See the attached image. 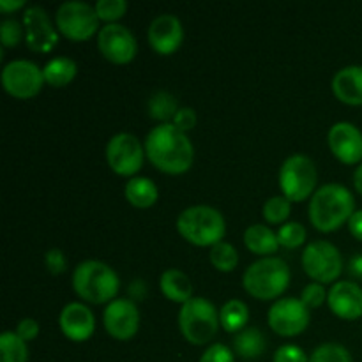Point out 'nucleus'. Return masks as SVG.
<instances>
[{"label": "nucleus", "mask_w": 362, "mask_h": 362, "mask_svg": "<svg viewBox=\"0 0 362 362\" xmlns=\"http://www.w3.org/2000/svg\"><path fill=\"white\" fill-rule=\"evenodd\" d=\"M103 324L112 338L127 341L140 329V311L133 299L127 297L113 299L103 313Z\"/></svg>", "instance_id": "14"}, {"label": "nucleus", "mask_w": 362, "mask_h": 362, "mask_svg": "<svg viewBox=\"0 0 362 362\" xmlns=\"http://www.w3.org/2000/svg\"><path fill=\"white\" fill-rule=\"evenodd\" d=\"M14 332H16L23 341H32V339H35L39 336L37 320H34V318H23V320H20V324L16 325V331Z\"/></svg>", "instance_id": "40"}, {"label": "nucleus", "mask_w": 362, "mask_h": 362, "mask_svg": "<svg viewBox=\"0 0 362 362\" xmlns=\"http://www.w3.org/2000/svg\"><path fill=\"white\" fill-rule=\"evenodd\" d=\"M145 156L163 173L180 175L193 166L194 147L187 133L168 124H158L145 138Z\"/></svg>", "instance_id": "1"}, {"label": "nucleus", "mask_w": 362, "mask_h": 362, "mask_svg": "<svg viewBox=\"0 0 362 362\" xmlns=\"http://www.w3.org/2000/svg\"><path fill=\"white\" fill-rule=\"evenodd\" d=\"M327 304L336 317L357 320L362 317V288L354 281H338L329 290Z\"/></svg>", "instance_id": "19"}, {"label": "nucleus", "mask_w": 362, "mask_h": 362, "mask_svg": "<svg viewBox=\"0 0 362 362\" xmlns=\"http://www.w3.org/2000/svg\"><path fill=\"white\" fill-rule=\"evenodd\" d=\"M310 362H354L349 350L338 343H324L311 354Z\"/></svg>", "instance_id": "32"}, {"label": "nucleus", "mask_w": 362, "mask_h": 362, "mask_svg": "<svg viewBox=\"0 0 362 362\" xmlns=\"http://www.w3.org/2000/svg\"><path fill=\"white\" fill-rule=\"evenodd\" d=\"M148 42L161 55H170L184 41V27L175 14H159L148 25Z\"/></svg>", "instance_id": "17"}, {"label": "nucleus", "mask_w": 362, "mask_h": 362, "mask_svg": "<svg viewBox=\"0 0 362 362\" xmlns=\"http://www.w3.org/2000/svg\"><path fill=\"white\" fill-rule=\"evenodd\" d=\"M219 325V311L205 297H193L180 306L179 329L191 345H207Z\"/></svg>", "instance_id": "6"}, {"label": "nucleus", "mask_w": 362, "mask_h": 362, "mask_svg": "<svg viewBox=\"0 0 362 362\" xmlns=\"http://www.w3.org/2000/svg\"><path fill=\"white\" fill-rule=\"evenodd\" d=\"M55 23L60 34L73 41H85L101 30L95 7L78 0L62 2L57 7Z\"/></svg>", "instance_id": "8"}, {"label": "nucleus", "mask_w": 362, "mask_h": 362, "mask_svg": "<svg viewBox=\"0 0 362 362\" xmlns=\"http://www.w3.org/2000/svg\"><path fill=\"white\" fill-rule=\"evenodd\" d=\"M21 7H25V0H0V11L6 14L21 9Z\"/></svg>", "instance_id": "42"}, {"label": "nucleus", "mask_w": 362, "mask_h": 362, "mask_svg": "<svg viewBox=\"0 0 362 362\" xmlns=\"http://www.w3.org/2000/svg\"><path fill=\"white\" fill-rule=\"evenodd\" d=\"M310 221L320 232H334L350 221L356 212V200L349 187L329 182L318 187L310 202Z\"/></svg>", "instance_id": "2"}, {"label": "nucleus", "mask_w": 362, "mask_h": 362, "mask_svg": "<svg viewBox=\"0 0 362 362\" xmlns=\"http://www.w3.org/2000/svg\"><path fill=\"white\" fill-rule=\"evenodd\" d=\"M98 48L110 62L127 64L136 57L138 42L126 25L106 23L98 32Z\"/></svg>", "instance_id": "13"}, {"label": "nucleus", "mask_w": 362, "mask_h": 362, "mask_svg": "<svg viewBox=\"0 0 362 362\" xmlns=\"http://www.w3.org/2000/svg\"><path fill=\"white\" fill-rule=\"evenodd\" d=\"M46 83L42 69L32 60H11L2 69V85L7 94L16 99H30L41 92Z\"/></svg>", "instance_id": "10"}, {"label": "nucleus", "mask_w": 362, "mask_h": 362, "mask_svg": "<svg viewBox=\"0 0 362 362\" xmlns=\"http://www.w3.org/2000/svg\"><path fill=\"white\" fill-rule=\"evenodd\" d=\"M59 325L67 339L81 343L94 334L95 317L83 303H69L60 311Z\"/></svg>", "instance_id": "18"}, {"label": "nucleus", "mask_w": 362, "mask_h": 362, "mask_svg": "<svg viewBox=\"0 0 362 362\" xmlns=\"http://www.w3.org/2000/svg\"><path fill=\"white\" fill-rule=\"evenodd\" d=\"M25 37L23 23H20L14 18H7L0 23V41H2V48H14L21 42Z\"/></svg>", "instance_id": "34"}, {"label": "nucleus", "mask_w": 362, "mask_h": 362, "mask_svg": "<svg viewBox=\"0 0 362 362\" xmlns=\"http://www.w3.org/2000/svg\"><path fill=\"white\" fill-rule=\"evenodd\" d=\"M290 211H292V202L286 197H283V194L269 198L264 204V218L269 223H272V225H279V223L285 225V221L290 216Z\"/></svg>", "instance_id": "30"}, {"label": "nucleus", "mask_w": 362, "mask_h": 362, "mask_svg": "<svg viewBox=\"0 0 362 362\" xmlns=\"http://www.w3.org/2000/svg\"><path fill=\"white\" fill-rule=\"evenodd\" d=\"M349 269H350V274L357 276V278H362V253H359L357 257H354L352 260H350Z\"/></svg>", "instance_id": "43"}, {"label": "nucleus", "mask_w": 362, "mask_h": 362, "mask_svg": "<svg viewBox=\"0 0 362 362\" xmlns=\"http://www.w3.org/2000/svg\"><path fill=\"white\" fill-rule=\"evenodd\" d=\"M243 285L255 299H278L290 285L288 264L278 257L260 258L246 269L243 276Z\"/></svg>", "instance_id": "5"}, {"label": "nucleus", "mask_w": 362, "mask_h": 362, "mask_svg": "<svg viewBox=\"0 0 362 362\" xmlns=\"http://www.w3.org/2000/svg\"><path fill=\"white\" fill-rule=\"evenodd\" d=\"M25 42L35 53H49L59 45V32L41 6H30L23 13Z\"/></svg>", "instance_id": "15"}, {"label": "nucleus", "mask_w": 362, "mask_h": 362, "mask_svg": "<svg viewBox=\"0 0 362 362\" xmlns=\"http://www.w3.org/2000/svg\"><path fill=\"white\" fill-rule=\"evenodd\" d=\"M317 179V166L306 154L288 156L279 168V187L290 202H304L313 197Z\"/></svg>", "instance_id": "7"}, {"label": "nucleus", "mask_w": 362, "mask_h": 362, "mask_svg": "<svg viewBox=\"0 0 362 362\" xmlns=\"http://www.w3.org/2000/svg\"><path fill=\"white\" fill-rule=\"evenodd\" d=\"M198 362H235L233 352L223 343H214L202 354Z\"/></svg>", "instance_id": "36"}, {"label": "nucleus", "mask_w": 362, "mask_h": 362, "mask_svg": "<svg viewBox=\"0 0 362 362\" xmlns=\"http://www.w3.org/2000/svg\"><path fill=\"white\" fill-rule=\"evenodd\" d=\"M274 362H310V357L300 346L283 345L276 350Z\"/></svg>", "instance_id": "37"}, {"label": "nucleus", "mask_w": 362, "mask_h": 362, "mask_svg": "<svg viewBox=\"0 0 362 362\" xmlns=\"http://www.w3.org/2000/svg\"><path fill=\"white\" fill-rule=\"evenodd\" d=\"M94 7L99 20H105L106 23H117V20L126 14L127 2L126 0H98Z\"/></svg>", "instance_id": "33"}, {"label": "nucleus", "mask_w": 362, "mask_h": 362, "mask_svg": "<svg viewBox=\"0 0 362 362\" xmlns=\"http://www.w3.org/2000/svg\"><path fill=\"white\" fill-rule=\"evenodd\" d=\"M76 62L69 57H55V59L48 60L42 67L46 83L52 85V87H66V85H69L76 76Z\"/></svg>", "instance_id": "24"}, {"label": "nucleus", "mask_w": 362, "mask_h": 362, "mask_svg": "<svg viewBox=\"0 0 362 362\" xmlns=\"http://www.w3.org/2000/svg\"><path fill=\"white\" fill-rule=\"evenodd\" d=\"M45 262H46V267H48V271L52 272L53 276H59L62 274V272H66L67 260L66 257H64L62 251L57 250V247H52L49 251H46Z\"/></svg>", "instance_id": "39"}, {"label": "nucleus", "mask_w": 362, "mask_h": 362, "mask_svg": "<svg viewBox=\"0 0 362 362\" xmlns=\"http://www.w3.org/2000/svg\"><path fill=\"white\" fill-rule=\"evenodd\" d=\"M219 322L226 332L237 334V332L244 331L250 322V308L240 299L226 300L219 310Z\"/></svg>", "instance_id": "25"}, {"label": "nucleus", "mask_w": 362, "mask_h": 362, "mask_svg": "<svg viewBox=\"0 0 362 362\" xmlns=\"http://www.w3.org/2000/svg\"><path fill=\"white\" fill-rule=\"evenodd\" d=\"M354 186H356L357 193L362 194V163L357 166L356 172H354Z\"/></svg>", "instance_id": "44"}, {"label": "nucleus", "mask_w": 362, "mask_h": 362, "mask_svg": "<svg viewBox=\"0 0 362 362\" xmlns=\"http://www.w3.org/2000/svg\"><path fill=\"white\" fill-rule=\"evenodd\" d=\"M233 350L243 359H258L265 350V338L260 329L246 327L233 338Z\"/></svg>", "instance_id": "26"}, {"label": "nucleus", "mask_w": 362, "mask_h": 362, "mask_svg": "<svg viewBox=\"0 0 362 362\" xmlns=\"http://www.w3.org/2000/svg\"><path fill=\"white\" fill-rule=\"evenodd\" d=\"M267 320L276 334L292 338L306 331L310 324V308L296 297H283L272 304Z\"/></svg>", "instance_id": "12"}, {"label": "nucleus", "mask_w": 362, "mask_h": 362, "mask_svg": "<svg viewBox=\"0 0 362 362\" xmlns=\"http://www.w3.org/2000/svg\"><path fill=\"white\" fill-rule=\"evenodd\" d=\"M197 122H198L197 112H194L193 108H189V106H180L179 112L175 113V117H173L172 120L173 126L179 127V129L184 131V133L193 129V127L197 126Z\"/></svg>", "instance_id": "38"}, {"label": "nucleus", "mask_w": 362, "mask_h": 362, "mask_svg": "<svg viewBox=\"0 0 362 362\" xmlns=\"http://www.w3.org/2000/svg\"><path fill=\"white\" fill-rule=\"evenodd\" d=\"M27 341L20 338L14 331H6L0 334V362H27Z\"/></svg>", "instance_id": "28"}, {"label": "nucleus", "mask_w": 362, "mask_h": 362, "mask_svg": "<svg viewBox=\"0 0 362 362\" xmlns=\"http://www.w3.org/2000/svg\"><path fill=\"white\" fill-rule=\"evenodd\" d=\"M209 260L219 272H232L235 271L237 264H239V253H237L233 244L221 240V243L211 247Z\"/></svg>", "instance_id": "29"}, {"label": "nucleus", "mask_w": 362, "mask_h": 362, "mask_svg": "<svg viewBox=\"0 0 362 362\" xmlns=\"http://www.w3.org/2000/svg\"><path fill=\"white\" fill-rule=\"evenodd\" d=\"M349 230L357 240H361L362 243V209L361 211H356L352 214V218H350V221H349Z\"/></svg>", "instance_id": "41"}, {"label": "nucleus", "mask_w": 362, "mask_h": 362, "mask_svg": "<svg viewBox=\"0 0 362 362\" xmlns=\"http://www.w3.org/2000/svg\"><path fill=\"white\" fill-rule=\"evenodd\" d=\"M177 230L194 246H216L226 233V221L211 205H191L177 218Z\"/></svg>", "instance_id": "4"}, {"label": "nucleus", "mask_w": 362, "mask_h": 362, "mask_svg": "<svg viewBox=\"0 0 362 362\" xmlns=\"http://www.w3.org/2000/svg\"><path fill=\"white\" fill-rule=\"evenodd\" d=\"M179 103H177L175 95L170 94L166 90H158L151 95L148 99V115L152 117L154 120H159L161 124H168L172 122L175 113L179 112Z\"/></svg>", "instance_id": "27"}, {"label": "nucleus", "mask_w": 362, "mask_h": 362, "mask_svg": "<svg viewBox=\"0 0 362 362\" xmlns=\"http://www.w3.org/2000/svg\"><path fill=\"white\" fill-rule=\"evenodd\" d=\"M244 244L255 255H274L279 250L278 233L272 232L269 226L255 223L247 226L244 232Z\"/></svg>", "instance_id": "23"}, {"label": "nucleus", "mask_w": 362, "mask_h": 362, "mask_svg": "<svg viewBox=\"0 0 362 362\" xmlns=\"http://www.w3.org/2000/svg\"><path fill=\"white\" fill-rule=\"evenodd\" d=\"M124 197L138 209H148L158 202L159 191L154 180L148 177H131L124 187Z\"/></svg>", "instance_id": "22"}, {"label": "nucleus", "mask_w": 362, "mask_h": 362, "mask_svg": "<svg viewBox=\"0 0 362 362\" xmlns=\"http://www.w3.org/2000/svg\"><path fill=\"white\" fill-rule=\"evenodd\" d=\"M332 92L345 105L362 106V66L341 67L332 78Z\"/></svg>", "instance_id": "20"}, {"label": "nucleus", "mask_w": 362, "mask_h": 362, "mask_svg": "<svg viewBox=\"0 0 362 362\" xmlns=\"http://www.w3.org/2000/svg\"><path fill=\"white\" fill-rule=\"evenodd\" d=\"M145 147L131 133H119L106 145V161L110 168L122 177H133L144 165Z\"/></svg>", "instance_id": "11"}, {"label": "nucleus", "mask_w": 362, "mask_h": 362, "mask_svg": "<svg viewBox=\"0 0 362 362\" xmlns=\"http://www.w3.org/2000/svg\"><path fill=\"white\" fill-rule=\"evenodd\" d=\"M73 288L83 300L92 304L112 303L120 288L115 269L99 260H85L73 271Z\"/></svg>", "instance_id": "3"}, {"label": "nucleus", "mask_w": 362, "mask_h": 362, "mask_svg": "<svg viewBox=\"0 0 362 362\" xmlns=\"http://www.w3.org/2000/svg\"><path fill=\"white\" fill-rule=\"evenodd\" d=\"M329 292H325V286L322 283H310L303 288V293H300V300L306 304L308 308H320L322 304L327 299Z\"/></svg>", "instance_id": "35"}, {"label": "nucleus", "mask_w": 362, "mask_h": 362, "mask_svg": "<svg viewBox=\"0 0 362 362\" xmlns=\"http://www.w3.org/2000/svg\"><path fill=\"white\" fill-rule=\"evenodd\" d=\"M329 148L345 165L362 161V133L352 122H336L327 134Z\"/></svg>", "instance_id": "16"}, {"label": "nucleus", "mask_w": 362, "mask_h": 362, "mask_svg": "<svg viewBox=\"0 0 362 362\" xmlns=\"http://www.w3.org/2000/svg\"><path fill=\"white\" fill-rule=\"evenodd\" d=\"M308 232L304 228V225L297 221H288L283 226H279L278 230V240L279 246L286 247V250H296V247L303 246L304 240H306Z\"/></svg>", "instance_id": "31"}, {"label": "nucleus", "mask_w": 362, "mask_h": 362, "mask_svg": "<svg viewBox=\"0 0 362 362\" xmlns=\"http://www.w3.org/2000/svg\"><path fill=\"white\" fill-rule=\"evenodd\" d=\"M304 272L317 283H332L343 271V258L338 247L329 240H313L304 247Z\"/></svg>", "instance_id": "9"}, {"label": "nucleus", "mask_w": 362, "mask_h": 362, "mask_svg": "<svg viewBox=\"0 0 362 362\" xmlns=\"http://www.w3.org/2000/svg\"><path fill=\"white\" fill-rule=\"evenodd\" d=\"M159 286H161L163 296L172 303L184 304L193 299V283H191L189 276L184 274L179 269H168L163 272Z\"/></svg>", "instance_id": "21"}]
</instances>
